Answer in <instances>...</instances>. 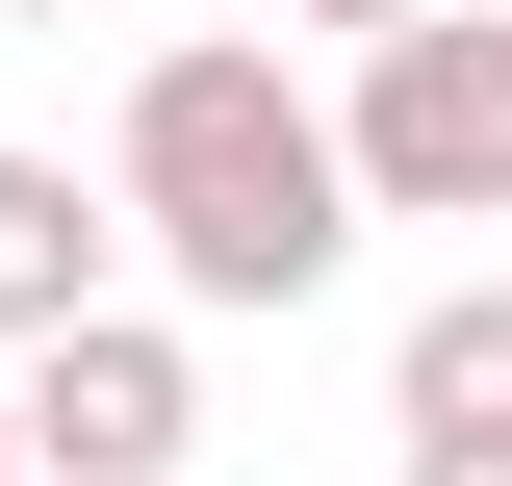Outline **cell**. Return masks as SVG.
<instances>
[{
    "label": "cell",
    "instance_id": "9",
    "mask_svg": "<svg viewBox=\"0 0 512 486\" xmlns=\"http://www.w3.org/2000/svg\"><path fill=\"white\" fill-rule=\"evenodd\" d=\"M0 486H26V435H0Z\"/></svg>",
    "mask_w": 512,
    "mask_h": 486
},
{
    "label": "cell",
    "instance_id": "2",
    "mask_svg": "<svg viewBox=\"0 0 512 486\" xmlns=\"http://www.w3.org/2000/svg\"><path fill=\"white\" fill-rule=\"evenodd\" d=\"M333 180L410 205V231H512V0H436V26H384L359 103H333Z\"/></svg>",
    "mask_w": 512,
    "mask_h": 486
},
{
    "label": "cell",
    "instance_id": "1",
    "mask_svg": "<svg viewBox=\"0 0 512 486\" xmlns=\"http://www.w3.org/2000/svg\"><path fill=\"white\" fill-rule=\"evenodd\" d=\"M103 205L154 231V282H180V307H308L333 256H359L333 103L256 52V26H180V52L128 77V154H103Z\"/></svg>",
    "mask_w": 512,
    "mask_h": 486
},
{
    "label": "cell",
    "instance_id": "8",
    "mask_svg": "<svg viewBox=\"0 0 512 486\" xmlns=\"http://www.w3.org/2000/svg\"><path fill=\"white\" fill-rule=\"evenodd\" d=\"M0 26H77V0H0Z\"/></svg>",
    "mask_w": 512,
    "mask_h": 486
},
{
    "label": "cell",
    "instance_id": "5",
    "mask_svg": "<svg viewBox=\"0 0 512 486\" xmlns=\"http://www.w3.org/2000/svg\"><path fill=\"white\" fill-rule=\"evenodd\" d=\"M384 410H410V435H512V282H436V307H410Z\"/></svg>",
    "mask_w": 512,
    "mask_h": 486
},
{
    "label": "cell",
    "instance_id": "7",
    "mask_svg": "<svg viewBox=\"0 0 512 486\" xmlns=\"http://www.w3.org/2000/svg\"><path fill=\"white\" fill-rule=\"evenodd\" d=\"M410 486H512V435H410Z\"/></svg>",
    "mask_w": 512,
    "mask_h": 486
},
{
    "label": "cell",
    "instance_id": "3",
    "mask_svg": "<svg viewBox=\"0 0 512 486\" xmlns=\"http://www.w3.org/2000/svg\"><path fill=\"white\" fill-rule=\"evenodd\" d=\"M0 435H26V486H180V435H205V359L154 333V307H77V333H26Z\"/></svg>",
    "mask_w": 512,
    "mask_h": 486
},
{
    "label": "cell",
    "instance_id": "4",
    "mask_svg": "<svg viewBox=\"0 0 512 486\" xmlns=\"http://www.w3.org/2000/svg\"><path fill=\"white\" fill-rule=\"evenodd\" d=\"M103 256H128V205L77 180V154H0V359H26V333H77V307H103Z\"/></svg>",
    "mask_w": 512,
    "mask_h": 486
},
{
    "label": "cell",
    "instance_id": "6",
    "mask_svg": "<svg viewBox=\"0 0 512 486\" xmlns=\"http://www.w3.org/2000/svg\"><path fill=\"white\" fill-rule=\"evenodd\" d=\"M282 26H333V52H384V26H436V0H282Z\"/></svg>",
    "mask_w": 512,
    "mask_h": 486
}]
</instances>
